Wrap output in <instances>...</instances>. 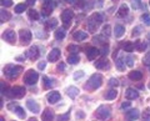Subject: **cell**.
I'll list each match as a JSON object with an SVG mask.
<instances>
[{
  "label": "cell",
  "mask_w": 150,
  "mask_h": 121,
  "mask_svg": "<svg viewBox=\"0 0 150 121\" xmlns=\"http://www.w3.org/2000/svg\"><path fill=\"white\" fill-rule=\"evenodd\" d=\"M103 84V75L101 74H93V75L89 77V80L85 82L84 85V89L88 91H94L96 89H99Z\"/></svg>",
  "instance_id": "cell-1"
},
{
  "label": "cell",
  "mask_w": 150,
  "mask_h": 121,
  "mask_svg": "<svg viewBox=\"0 0 150 121\" xmlns=\"http://www.w3.org/2000/svg\"><path fill=\"white\" fill-rule=\"evenodd\" d=\"M21 71H23V66H20V65H14V64H8L3 69L4 75H5L8 79H10V80L16 79L19 75H20Z\"/></svg>",
  "instance_id": "cell-2"
},
{
  "label": "cell",
  "mask_w": 150,
  "mask_h": 121,
  "mask_svg": "<svg viewBox=\"0 0 150 121\" xmlns=\"http://www.w3.org/2000/svg\"><path fill=\"white\" fill-rule=\"evenodd\" d=\"M103 21H104V15H103V14L95 13V14H93V15H90L89 16V19H88V29H89V31L95 32Z\"/></svg>",
  "instance_id": "cell-3"
},
{
  "label": "cell",
  "mask_w": 150,
  "mask_h": 121,
  "mask_svg": "<svg viewBox=\"0 0 150 121\" xmlns=\"http://www.w3.org/2000/svg\"><path fill=\"white\" fill-rule=\"evenodd\" d=\"M110 114H111V109L108 105H100L95 111L96 119H99L100 121H106L110 117Z\"/></svg>",
  "instance_id": "cell-4"
},
{
  "label": "cell",
  "mask_w": 150,
  "mask_h": 121,
  "mask_svg": "<svg viewBox=\"0 0 150 121\" xmlns=\"http://www.w3.org/2000/svg\"><path fill=\"white\" fill-rule=\"evenodd\" d=\"M25 87H23V86H14L10 89V91L6 94V96L9 97H11V99H21L23 96L25 95Z\"/></svg>",
  "instance_id": "cell-5"
},
{
  "label": "cell",
  "mask_w": 150,
  "mask_h": 121,
  "mask_svg": "<svg viewBox=\"0 0 150 121\" xmlns=\"http://www.w3.org/2000/svg\"><path fill=\"white\" fill-rule=\"evenodd\" d=\"M38 79H39V74H38L35 70L30 69V70H28L26 74H25L24 82L26 84V85H35V84L38 82Z\"/></svg>",
  "instance_id": "cell-6"
},
{
  "label": "cell",
  "mask_w": 150,
  "mask_h": 121,
  "mask_svg": "<svg viewBox=\"0 0 150 121\" xmlns=\"http://www.w3.org/2000/svg\"><path fill=\"white\" fill-rule=\"evenodd\" d=\"M60 18H62V21H63V24H64V27L67 29V27H69L70 24H71V20H73V18H74V11L70 10V9H65V10L62 13Z\"/></svg>",
  "instance_id": "cell-7"
},
{
  "label": "cell",
  "mask_w": 150,
  "mask_h": 121,
  "mask_svg": "<svg viewBox=\"0 0 150 121\" xmlns=\"http://www.w3.org/2000/svg\"><path fill=\"white\" fill-rule=\"evenodd\" d=\"M54 6H55V3L53 0H44V4H43V9H41V14L43 16H50L51 13L54 10Z\"/></svg>",
  "instance_id": "cell-8"
},
{
  "label": "cell",
  "mask_w": 150,
  "mask_h": 121,
  "mask_svg": "<svg viewBox=\"0 0 150 121\" xmlns=\"http://www.w3.org/2000/svg\"><path fill=\"white\" fill-rule=\"evenodd\" d=\"M19 38H20V41H21L23 45H28L31 41L33 35H31V32L29 30L21 29L20 31H19Z\"/></svg>",
  "instance_id": "cell-9"
},
{
  "label": "cell",
  "mask_w": 150,
  "mask_h": 121,
  "mask_svg": "<svg viewBox=\"0 0 150 121\" xmlns=\"http://www.w3.org/2000/svg\"><path fill=\"white\" fill-rule=\"evenodd\" d=\"M8 109H9V110H13V113H15L20 119H25L26 115H25L24 109L20 108V106H19L18 104H14V102H11V104L8 105Z\"/></svg>",
  "instance_id": "cell-10"
},
{
  "label": "cell",
  "mask_w": 150,
  "mask_h": 121,
  "mask_svg": "<svg viewBox=\"0 0 150 121\" xmlns=\"http://www.w3.org/2000/svg\"><path fill=\"white\" fill-rule=\"evenodd\" d=\"M3 39L8 41L9 44H14L16 40V35H15V31L13 30H5L3 32Z\"/></svg>",
  "instance_id": "cell-11"
},
{
  "label": "cell",
  "mask_w": 150,
  "mask_h": 121,
  "mask_svg": "<svg viewBox=\"0 0 150 121\" xmlns=\"http://www.w3.org/2000/svg\"><path fill=\"white\" fill-rule=\"evenodd\" d=\"M28 58H29L31 61H35V60L39 58V55H40V51H39V48L38 46H31V48L29 49V51H28Z\"/></svg>",
  "instance_id": "cell-12"
},
{
  "label": "cell",
  "mask_w": 150,
  "mask_h": 121,
  "mask_svg": "<svg viewBox=\"0 0 150 121\" xmlns=\"http://www.w3.org/2000/svg\"><path fill=\"white\" fill-rule=\"evenodd\" d=\"M26 108L29 109L31 113H34V114L40 113V105L38 104V102H35L34 100H31V99L26 101Z\"/></svg>",
  "instance_id": "cell-13"
},
{
  "label": "cell",
  "mask_w": 150,
  "mask_h": 121,
  "mask_svg": "<svg viewBox=\"0 0 150 121\" xmlns=\"http://www.w3.org/2000/svg\"><path fill=\"white\" fill-rule=\"evenodd\" d=\"M60 55H62V53H60L59 49H53L48 55V61H50V63L58 61V60L60 59Z\"/></svg>",
  "instance_id": "cell-14"
},
{
  "label": "cell",
  "mask_w": 150,
  "mask_h": 121,
  "mask_svg": "<svg viewBox=\"0 0 150 121\" xmlns=\"http://www.w3.org/2000/svg\"><path fill=\"white\" fill-rule=\"evenodd\" d=\"M95 68L99 69V70H109L110 69V63L108 59H101L99 61L95 63Z\"/></svg>",
  "instance_id": "cell-15"
},
{
  "label": "cell",
  "mask_w": 150,
  "mask_h": 121,
  "mask_svg": "<svg viewBox=\"0 0 150 121\" xmlns=\"http://www.w3.org/2000/svg\"><path fill=\"white\" fill-rule=\"evenodd\" d=\"M60 99H62V95L58 91H51L48 94V101L50 104H56L58 101H60Z\"/></svg>",
  "instance_id": "cell-16"
},
{
  "label": "cell",
  "mask_w": 150,
  "mask_h": 121,
  "mask_svg": "<svg viewBox=\"0 0 150 121\" xmlns=\"http://www.w3.org/2000/svg\"><path fill=\"white\" fill-rule=\"evenodd\" d=\"M125 97L128 100H135L139 97V92L137 89H133V87H129L128 90L125 91Z\"/></svg>",
  "instance_id": "cell-17"
},
{
  "label": "cell",
  "mask_w": 150,
  "mask_h": 121,
  "mask_svg": "<svg viewBox=\"0 0 150 121\" xmlns=\"http://www.w3.org/2000/svg\"><path fill=\"white\" fill-rule=\"evenodd\" d=\"M100 55V50H98L96 48H89L86 50V56L89 60H94L95 58H98Z\"/></svg>",
  "instance_id": "cell-18"
},
{
  "label": "cell",
  "mask_w": 150,
  "mask_h": 121,
  "mask_svg": "<svg viewBox=\"0 0 150 121\" xmlns=\"http://www.w3.org/2000/svg\"><path fill=\"white\" fill-rule=\"evenodd\" d=\"M73 38L76 40V41H83V40H86V39H88V34H86L85 31L79 30V31H75V32H74Z\"/></svg>",
  "instance_id": "cell-19"
},
{
  "label": "cell",
  "mask_w": 150,
  "mask_h": 121,
  "mask_svg": "<svg viewBox=\"0 0 150 121\" xmlns=\"http://www.w3.org/2000/svg\"><path fill=\"white\" fill-rule=\"evenodd\" d=\"M65 35H67L65 27H58V29L55 30V32H54V36H55L56 40H63L65 38Z\"/></svg>",
  "instance_id": "cell-20"
},
{
  "label": "cell",
  "mask_w": 150,
  "mask_h": 121,
  "mask_svg": "<svg viewBox=\"0 0 150 121\" xmlns=\"http://www.w3.org/2000/svg\"><path fill=\"white\" fill-rule=\"evenodd\" d=\"M129 79L130 80H133V81H139V80H142L143 79V74H142V71H138V70L130 71L129 72Z\"/></svg>",
  "instance_id": "cell-21"
},
{
  "label": "cell",
  "mask_w": 150,
  "mask_h": 121,
  "mask_svg": "<svg viewBox=\"0 0 150 121\" xmlns=\"http://www.w3.org/2000/svg\"><path fill=\"white\" fill-rule=\"evenodd\" d=\"M139 116H140V113L137 109H131L129 111H126V117H128L129 120H137Z\"/></svg>",
  "instance_id": "cell-22"
},
{
  "label": "cell",
  "mask_w": 150,
  "mask_h": 121,
  "mask_svg": "<svg viewBox=\"0 0 150 121\" xmlns=\"http://www.w3.org/2000/svg\"><path fill=\"white\" fill-rule=\"evenodd\" d=\"M41 119H43V121H53V120H54V114H53V111H51L50 109H45V111L43 113V115H41Z\"/></svg>",
  "instance_id": "cell-23"
},
{
  "label": "cell",
  "mask_w": 150,
  "mask_h": 121,
  "mask_svg": "<svg viewBox=\"0 0 150 121\" xmlns=\"http://www.w3.org/2000/svg\"><path fill=\"white\" fill-rule=\"evenodd\" d=\"M128 13H129V6L126 5V4H121L119 10H118V16L119 18H125L126 15H128Z\"/></svg>",
  "instance_id": "cell-24"
},
{
  "label": "cell",
  "mask_w": 150,
  "mask_h": 121,
  "mask_svg": "<svg viewBox=\"0 0 150 121\" xmlns=\"http://www.w3.org/2000/svg\"><path fill=\"white\" fill-rule=\"evenodd\" d=\"M67 94L69 97H71V99H75L78 95H79V89L75 86H69L67 89Z\"/></svg>",
  "instance_id": "cell-25"
},
{
  "label": "cell",
  "mask_w": 150,
  "mask_h": 121,
  "mask_svg": "<svg viewBox=\"0 0 150 121\" xmlns=\"http://www.w3.org/2000/svg\"><path fill=\"white\" fill-rule=\"evenodd\" d=\"M124 32H125V27L123 25H115V29H114V34H115V38H121V36L124 35Z\"/></svg>",
  "instance_id": "cell-26"
},
{
  "label": "cell",
  "mask_w": 150,
  "mask_h": 121,
  "mask_svg": "<svg viewBox=\"0 0 150 121\" xmlns=\"http://www.w3.org/2000/svg\"><path fill=\"white\" fill-rule=\"evenodd\" d=\"M10 19H11L10 13L6 11L5 9H1V11H0V20H1V23H5V21L10 20Z\"/></svg>",
  "instance_id": "cell-27"
},
{
  "label": "cell",
  "mask_w": 150,
  "mask_h": 121,
  "mask_svg": "<svg viewBox=\"0 0 150 121\" xmlns=\"http://www.w3.org/2000/svg\"><path fill=\"white\" fill-rule=\"evenodd\" d=\"M116 96H118V91H116L115 89H110L109 91H106L105 95H104V97L106 100H114Z\"/></svg>",
  "instance_id": "cell-28"
},
{
  "label": "cell",
  "mask_w": 150,
  "mask_h": 121,
  "mask_svg": "<svg viewBox=\"0 0 150 121\" xmlns=\"http://www.w3.org/2000/svg\"><path fill=\"white\" fill-rule=\"evenodd\" d=\"M79 61H80V58L78 56V54H71V55H69L68 56V63L69 64L75 65V64H78Z\"/></svg>",
  "instance_id": "cell-29"
},
{
  "label": "cell",
  "mask_w": 150,
  "mask_h": 121,
  "mask_svg": "<svg viewBox=\"0 0 150 121\" xmlns=\"http://www.w3.org/2000/svg\"><path fill=\"white\" fill-rule=\"evenodd\" d=\"M115 65H116V69H118L119 71H123L124 69H125V61L121 58L115 60Z\"/></svg>",
  "instance_id": "cell-30"
},
{
  "label": "cell",
  "mask_w": 150,
  "mask_h": 121,
  "mask_svg": "<svg viewBox=\"0 0 150 121\" xmlns=\"http://www.w3.org/2000/svg\"><path fill=\"white\" fill-rule=\"evenodd\" d=\"M28 16H29V19H31V20H38L39 19V13L34 10V9H30V10L28 11Z\"/></svg>",
  "instance_id": "cell-31"
},
{
  "label": "cell",
  "mask_w": 150,
  "mask_h": 121,
  "mask_svg": "<svg viewBox=\"0 0 150 121\" xmlns=\"http://www.w3.org/2000/svg\"><path fill=\"white\" fill-rule=\"evenodd\" d=\"M94 44H103V45H105V38H104V35H96V36H94Z\"/></svg>",
  "instance_id": "cell-32"
},
{
  "label": "cell",
  "mask_w": 150,
  "mask_h": 121,
  "mask_svg": "<svg viewBox=\"0 0 150 121\" xmlns=\"http://www.w3.org/2000/svg\"><path fill=\"white\" fill-rule=\"evenodd\" d=\"M135 49H137L138 51H144L145 49H146V43H145V41L138 40L137 44H135Z\"/></svg>",
  "instance_id": "cell-33"
},
{
  "label": "cell",
  "mask_w": 150,
  "mask_h": 121,
  "mask_svg": "<svg viewBox=\"0 0 150 121\" xmlns=\"http://www.w3.org/2000/svg\"><path fill=\"white\" fill-rule=\"evenodd\" d=\"M26 5H28V4H18V5H15V13L16 14L24 13L26 10Z\"/></svg>",
  "instance_id": "cell-34"
},
{
  "label": "cell",
  "mask_w": 150,
  "mask_h": 121,
  "mask_svg": "<svg viewBox=\"0 0 150 121\" xmlns=\"http://www.w3.org/2000/svg\"><path fill=\"white\" fill-rule=\"evenodd\" d=\"M75 8L76 9H85L86 6V1L85 0H75Z\"/></svg>",
  "instance_id": "cell-35"
},
{
  "label": "cell",
  "mask_w": 150,
  "mask_h": 121,
  "mask_svg": "<svg viewBox=\"0 0 150 121\" xmlns=\"http://www.w3.org/2000/svg\"><path fill=\"white\" fill-rule=\"evenodd\" d=\"M43 81H44V87H45V89H50V87L53 86V80H50L48 76H44Z\"/></svg>",
  "instance_id": "cell-36"
},
{
  "label": "cell",
  "mask_w": 150,
  "mask_h": 121,
  "mask_svg": "<svg viewBox=\"0 0 150 121\" xmlns=\"http://www.w3.org/2000/svg\"><path fill=\"white\" fill-rule=\"evenodd\" d=\"M134 49H135V44L133 43H126L124 45V51H128V53H131Z\"/></svg>",
  "instance_id": "cell-37"
},
{
  "label": "cell",
  "mask_w": 150,
  "mask_h": 121,
  "mask_svg": "<svg viewBox=\"0 0 150 121\" xmlns=\"http://www.w3.org/2000/svg\"><path fill=\"white\" fill-rule=\"evenodd\" d=\"M58 25V21H56V19H51V20H49L48 23H46V27H48V29H54V27Z\"/></svg>",
  "instance_id": "cell-38"
},
{
  "label": "cell",
  "mask_w": 150,
  "mask_h": 121,
  "mask_svg": "<svg viewBox=\"0 0 150 121\" xmlns=\"http://www.w3.org/2000/svg\"><path fill=\"white\" fill-rule=\"evenodd\" d=\"M68 51H69V53H71V54H78L79 46H78V45H74V44L69 45V46H68Z\"/></svg>",
  "instance_id": "cell-39"
},
{
  "label": "cell",
  "mask_w": 150,
  "mask_h": 121,
  "mask_svg": "<svg viewBox=\"0 0 150 121\" xmlns=\"http://www.w3.org/2000/svg\"><path fill=\"white\" fill-rule=\"evenodd\" d=\"M143 32V27L142 26H135L133 29V32H131V35L133 36H139L140 34Z\"/></svg>",
  "instance_id": "cell-40"
},
{
  "label": "cell",
  "mask_w": 150,
  "mask_h": 121,
  "mask_svg": "<svg viewBox=\"0 0 150 121\" xmlns=\"http://www.w3.org/2000/svg\"><path fill=\"white\" fill-rule=\"evenodd\" d=\"M142 20L144 21V24L145 25H148V26H150V15L148 13H145V14H143L142 15Z\"/></svg>",
  "instance_id": "cell-41"
},
{
  "label": "cell",
  "mask_w": 150,
  "mask_h": 121,
  "mask_svg": "<svg viewBox=\"0 0 150 121\" xmlns=\"http://www.w3.org/2000/svg\"><path fill=\"white\" fill-rule=\"evenodd\" d=\"M103 35H106V36H110L111 35V26L110 25H105L103 27Z\"/></svg>",
  "instance_id": "cell-42"
},
{
  "label": "cell",
  "mask_w": 150,
  "mask_h": 121,
  "mask_svg": "<svg viewBox=\"0 0 150 121\" xmlns=\"http://www.w3.org/2000/svg\"><path fill=\"white\" fill-rule=\"evenodd\" d=\"M143 121H150V108H146L143 114Z\"/></svg>",
  "instance_id": "cell-43"
},
{
  "label": "cell",
  "mask_w": 150,
  "mask_h": 121,
  "mask_svg": "<svg viewBox=\"0 0 150 121\" xmlns=\"http://www.w3.org/2000/svg\"><path fill=\"white\" fill-rule=\"evenodd\" d=\"M70 117V114L67 113V114H63V115H59L58 117H56V121H68Z\"/></svg>",
  "instance_id": "cell-44"
},
{
  "label": "cell",
  "mask_w": 150,
  "mask_h": 121,
  "mask_svg": "<svg viewBox=\"0 0 150 121\" xmlns=\"http://www.w3.org/2000/svg\"><path fill=\"white\" fill-rule=\"evenodd\" d=\"M143 64L146 65V66H150V51H148L145 54V56L143 58Z\"/></svg>",
  "instance_id": "cell-45"
},
{
  "label": "cell",
  "mask_w": 150,
  "mask_h": 121,
  "mask_svg": "<svg viewBox=\"0 0 150 121\" xmlns=\"http://www.w3.org/2000/svg\"><path fill=\"white\" fill-rule=\"evenodd\" d=\"M109 86H111V87H116V86H119V81H118V79L111 77L110 80H109Z\"/></svg>",
  "instance_id": "cell-46"
},
{
  "label": "cell",
  "mask_w": 150,
  "mask_h": 121,
  "mask_svg": "<svg viewBox=\"0 0 150 121\" xmlns=\"http://www.w3.org/2000/svg\"><path fill=\"white\" fill-rule=\"evenodd\" d=\"M109 54V46L108 45H103V48L100 50V55H103V56H105V55Z\"/></svg>",
  "instance_id": "cell-47"
},
{
  "label": "cell",
  "mask_w": 150,
  "mask_h": 121,
  "mask_svg": "<svg viewBox=\"0 0 150 121\" xmlns=\"http://www.w3.org/2000/svg\"><path fill=\"white\" fill-rule=\"evenodd\" d=\"M125 61H126V65L131 68V66H133V65H134V58L131 56V55H129V56L125 59Z\"/></svg>",
  "instance_id": "cell-48"
},
{
  "label": "cell",
  "mask_w": 150,
  "mask_h": 121,
  "mask_svg": "<svg viewBox=\"0 0 150 121\" xmlns=\"http://www.w3.org/2000/svg\"><path fill=\"white\" fill-rule=\"evenodd\" d=\"M1 6H4V8H9V6H11L13 5V1L11 0H1Z\"/></svg>",
  "instance_id": "cell-49"
},
{
  "label": "cell",
  "mask_w": 150,
  "mask_h": 121,
  "mask_svg": "<svg viewBox=\"0 0 150 121\" xmlns=\"http://www.w3.org/2000/svg\"><path fill=\"white\" fill-rule=\"evenodd\" d=\"M131 5L134 9H139L140 8V0H131Z\"/></svg>",
  "instance_id": "cell-50"
},
{
  "label": "cell",
  "mask_w": 150,
  "mask_h": 121,
  "mask_svg": "<svg viewBox=\"0 0 150 121\" xmlns=\"http://www.w3.org/2000/svg\"><path fill=\"white\" fill-rule=\"evenodd\" d=\"M81 76H84V72L83 71H78V72L74 74V79H75V80H76V79H80Z\"/></svg>",
  "instance_id": "cell-51"
},
{
  "label": "cell",
  "mask_w": 150,
  "mask_h": 121,
  "mask_svg": "<svg viewBox=\"0 0 150 121\" xmlns=\"http://www.w3.org/2000/svg\"><path fill=\"white\" fill-rule=\"evenodd\" d=\"M38 68H39L40 70H44V69L46 68V63L45 61H40L39 64H38Z\"/></svg>",
  "instance_id": "cell-52"
},
{
  "label": "cell",
  "mask_w": 150,
  "mask_h": 121,
  "mask_svg": "<svg viewBox=\"0 0 150 121\" xmlns=\"http://www.w3.org/2000/svg\"><path fill=\"white\" fill-rule=\"evenodd\" d=\"M129 108H130V102H129V101L123 102V104H121V109H123V110H125V109H129Z\"/></svg>",
  "instance_id": "cell-53"
},
{
  "label": "cell",
  "mask_w": 150,
  "mask_h": 121,
  "mask_svg": "<svg viewBox=\"0 0 150 121\" xmlns=\"http://www.w3.org/2000/svg\"><path fill=\"white\" fill-rule=\"evenodd\" d=\"M64 69H65V64H64V63L59 64V66H58V70H59L60 72H64Z\"/></svg>",
  "instance_id": "cell-54"
},
{
  "label": "cell",
  "mask_w": 150,
  "mask_h": 121,
  "mask_svg": "<svg viewBox=\"0 0 150 121\" xmlns=\"http://www.w3.org/2000/svg\"><path fill=\"white\" fill-rule=\"evenodd\" d=\"M26 4L28 5H30V6H33V5H35V3H36V0H26Z\"/></svg>",
  "instance_id": "cell-55"
},
{
  "label": "cell",
  "mask_w": 150,
  "mask_h": 121,
  "mask_svg": "<svg viewBox=\"0 0 150 121\" xmlns=\"http://www.w3.org/2000/svg\"><path fill=\"white\" fill-rule=\"evenodd\" d=\"M76 116H78V117H79V119H83V117H85V115H84V114L81 113V111H78V114H76Z\"/></svg>",
  "instance_id": "cell-56"
},
{
  "label": "cell",
  "mask_w": 150,
  "mask_h": 121,
  "mask_svg": "<svg viewBox=\"0 0 150 121\" xmlns=\"http://www.w3.org/2000/svg\"><path fill=\"white\" fill-rule=\"evenodd\" d=\"M67 3H75V0H65Z\"/></svg>",
  "instance_id": "cell-57"
},
{
  "label": "cell",
  "mask_w": 150,
  "mask_h": 121,
  "mask_svg": "<svg viewBox=\"0 0 150 121\" xmlns=\"http://www.w3.org/2000/svg\"><path fill=\"white\" fill-rule=\"evenodd\" d=\"M28 121H38V120H36V119H34V117H31V119H29Z\"/></svg>",
  "instance_id": "cell-58"
},
{
  "label": "cell",
  "mask_w": 150,
  "mask_h": 121,
  "mask_svg": "<svg viewBox=\"0 0 150 121\" xmlns=\"http://www.w3.org/2000/svg\"><path fill=\"white\" fill-rule=\"evenodd\" d=\"M0 121H4V117H0Z\"/></svg>",
  "instance_id": "cell-59"
},
{
  "label": "cell",
  "mask_w": 150,
  "mask_h": 121,
  "mask_svg": "<svg viewBox=\"0 0 150 121\" xmlns=\"http://www.w3.org/2000/svg\"><path fill=\"white\" fill-rule=\"evenodd\" d=\"M149 89H150V84H149Z\"/></svg>",
  "instance_id": "cell-60"
},
{
  "label": "cell",
  "mask_w": 150,
  "mask_h": 121,
  "mask_svg": "<svg viewBox=\"0 0 150 121\" xmlns=\"http://www.w3.org/2000/svg\"><path fill=\"white\" fill-rule=\"evenodd\" d=\"M149 38H150V34H149Z\"/></svg>",
  "instance_id": "cell-61"
},
{
  "label": "cell",
  "mask_w": 150,
  "mask_h": 121,
  "mask_svg": "<svg viewBox=\"0 0 150 121\" xmlns=\"http://www.w3.org/2000/svg\"><path fill=\"white\" fill-rule=\"evenodd\" d=\"M149 5H150V1H149Z\"/></svg>",
  "instance_id": "cell-62"
}]
</instances>
